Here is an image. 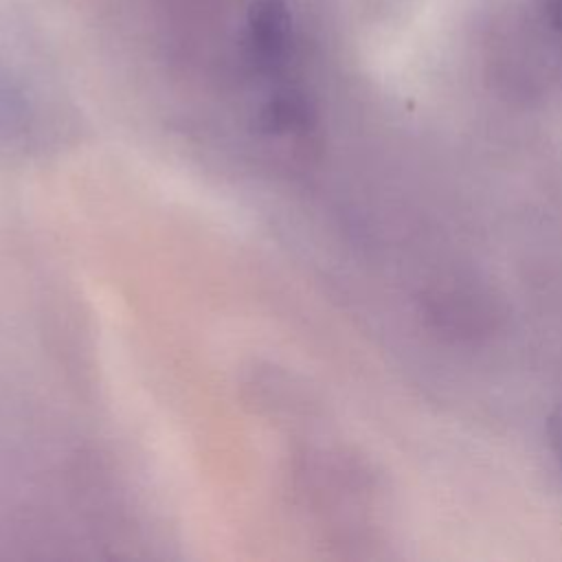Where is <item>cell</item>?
I'll list each match as a JSON object with an SVG mask.
<instances>
[{
	"mask_svg": "<svg viewBox=\"0 0 562 562\" xmlns=\"http://www.w3.org/2000/svg\"><path fill=\"white\" fill-rule=\"evenodd\" d=\"M547 430H549L551 446H553V450H555L558 459L562 461V406H560V408L549 417V426H547Z\"/></svg>",
	"mask_w": 562,
	"mask_h": 562,
	"instance_id": "cell-2",
	"label": "cell"
},
{
	"mask_svg": "<svg viewBox=\"0 0 562 562\" xmlns=\"http://www.w3.org/2000/svg\"><path fill=\"white\" fill-rule=\"evenodd\" d=\"M553 22H555V26L562 29V0H555V7H553Z\"/></svg>",
	"mask_w": 562,
	"mask_h": 562,
	"instance_id": "cell-3",
	"label": "cell"
},
{
	"mask_svg": "<svg viewBox=\"0 0 562 562\" xmlns=\"http://www.w3.org/2000/svg\"><path fill=\"white\" fill-rule=\"evenodd\" d=\"M292 33V18L281 0H257L248 13V35L255 57L272 68L281 64Z\"/></svg>",
	"mask_w": 562,
	"mask_h": 562,
	"instance_id": "cell-1",
	"label": "cell"
}]
</instances>
